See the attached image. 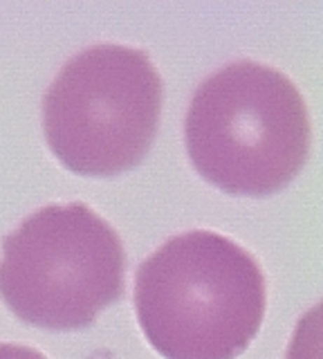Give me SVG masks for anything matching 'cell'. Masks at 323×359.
Here are the masks:
<instances>
[{
	"label": "cell",
	"instance_id": "cell-5",
	"mask_svg": "<svg viewBox=\"0 0 323 359\" xmlns=\"http://www.w3.org/2000/svg\"><path fill=\"white\" fill-rule=\"evenodd\" d=\"M0 359H48L34 348L18 346V344H0Z\"/></svg>",
	"mask_w": 323,
	"mask_h": 359
},
{
	"label": "cell",
	"instance_id": "cell-2",
	"mask_svg": "<svg viewBox=\"0 0 323 359\" xmlns=\"http://www.w3.org/2000/svg\"><path fill=\"white\" fill-rule=\"evenodd\" d=\"M184 142L207 182L225 194L265 198L303 171L312 144L310 112L281 70L236 61L198 86Z\"/></svg>",
	"mask_w": 323,
	"mask_h": 359
},
{
	"label": "cell",
	"instance_id": "cell-1",
	"mask_svg": "<svg viewBox=\"0 0 323 359\" xmlns=\"http://www.w3.org/2000/svg\"><path fill=\"white\" fill-rule=\"evenodd\" d=\"M265 308L259 261L216 231L173 236L135 272L139 328L164 359L240 357Z\"/></svg>",
	"mask_w": 323,
	"mask_h": 359
},
{
	"label": "cell",
	"instance_id": "cell-3",
	"mask_svg": "<svg viewBox=\"0 0 323 359\" xmlns=\"http://www.w3.org/2000/svg\"><path fill=\"white\" fill-rule=\"evenodd\" d=\"M119 233L83 202L48 205L3 238L0 297L20 321L81 330L124 294Z\"/></svg>",
	"mask_w": 323,
	"mask_h": 359
},
{
	"label": "cell",
	"instance_id": "cell-4",
	"mask_svg": "<svg viewBox=\"0 0 323 359\" xmlns=\"http://www.w3.org/2000/svg\"><path fill=\"white\" fill-rule=\"evenodd\" d=\"M164 83L144 50L92 45L43 97L50 151L72 173L113 177L144 162L158 135Z\"/></svg>",
	"mask_w": 323,
	"mask_h": 359
}]
</instances>
